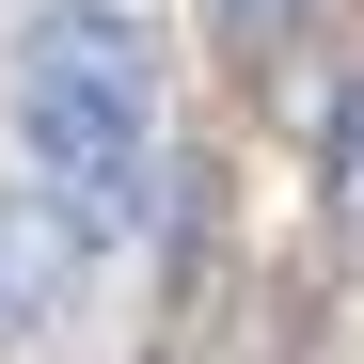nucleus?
Listing matches in <instances>:
<instances>
[{
	"label": "nucleus",
	"mask_w": 364,
	"mask_h": 364,
	"mask_svg": "<svg viewBox=\"0 0 364 364\" xmlns=\"http://www.w3.org/2000/svg\"><path fill=\"white\" fill-rule=\"evenodd\" d=\"M206 16H222L237 48H269V32H301V16H317V0H206Z\"/></svg>",
	"instance_id": "4"
},
{
	"label": "nucleus",
	"mask_w": 364,
	"mask_h": 364,
	"mask_svg": "<svg viewBox=\"0 0 364 364\" xmlns=\"http://www.w3.org/2000/svg\"><path fill=\"white\" fill-rule=\"evenodd\" d=\"M143 127H159V48L111 0H48L16 32V143H32V191L80 222V254L143 222Z\"/></svg>",
	"instance_id": "1"
},
{
	"label": "nucleus",
	"mask_w": 364,
	"mask_h": 364,
	"mask_svg": "<svg viewBox=\"0 0 364 364\" xmlns=\"http://www.w3.org/2000/svg\"><path fill=\"white\" fill-rule=\"evenodd\" d=\"M317 191H333V237H364V80L333 95V127H317Z\"/></svg>",
	"instance_id": "3"
},
{
	"label": "nucleus",
	"mask_w": 364,
	"mask_h": 364,
	"mask_svg": "<svg viewBox=\"0 0 364 364\" xmlns=\"http://www.w3.org/2000/svg\"><path fill=\"white\" fill-rule=\"evenodd\" d=\"M80 269H95V254H80V222H64V206H48V191H0V348L64 317Z\"/></svg>",
	"instance_id": "2"
}]
</instances>
